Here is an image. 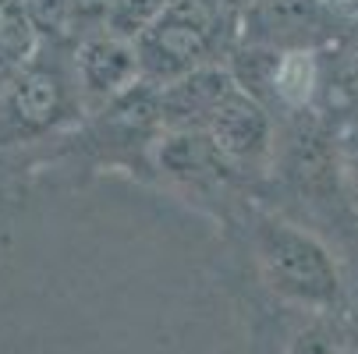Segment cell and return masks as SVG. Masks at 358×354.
I'll return each instance as SVG.
<instances>
[{
  "label": "cell",
  "instance_id": "1",
  "mask_svg": "<svg viewBox=\"0 0 358 354\" xmlns=\"http://www.w3.org/2000/svg\"><path fill=\"white\" fill-rule=\"evenodd\" d=\"M241 227L248 259L263 287L294 312L341 316L348 301V280L327 237L259 198H245L227 220Z\"/></svg>",
  "mask_w": 358,
  "mask_h": 354
},
{
  "label": "cell",
  "instance_id": "2",
  "mask_svg": "<svg viewBox=\"0 0 358 354\" xmlns=\"http://www.w3.org/2000/svg\"><path fill=\"white\" fill-rule=\"evenodd\" d=\"M85 103L75 75V39H43L0 92V145H39L75 131Z\"/></svg>",
  "mask_w": 358,
  "mask_h": 354
},
{
  "label": "cell",
  "instance_id": "3",
  "mask_svg": "<svg viewBox=\"0 0 358 354\" xmlns=\"http://www.w3.org/2000/svg\"><path fill=\"white\" fill-rule=\"evenodd\" d=\"M241 43V18L217 0H171L138 39L142 82L164 85L188 71L227 64Z\"/></svg>",
  "mask_w": 358,
  "mask_h": 354
},
{
  "label": "cell",
  "instance_id": "4",
  "mask_svg": "<svg viewBox=\"0 0 358 354\" xmlns=\"http://www.w3.org/2000/svg\"><path fill=\"white\" fill-rule=\"evenodd\" d=\"M149 181H160L167 191L195 202L199 209L220 213L224 220L252 198L206 128H164L149 149Z\"/></svg>",
  "mask_w": 358,
  "mask_h": 354
},
{
  "label": "cell",
  "instance_id": "5",
  "mask_svg": "<svg viewBox=\"0 0 358 354\" xmlns=\"http://www.w3.org/2000/svg\"><path fill=\"white\" fill-rule=\"evenodd\" d=\"M213 145L220 149V156L231 163V170L245 181V188L252 191V198L263 191L270 167H273V149H277V117L252 99L248 92H241L234 85V92L217 107V114L206 124Z\"/></svg>",
  "mask_w": 358,
  "mask_h": 354
},
{
  "label": "cell",
  "instance_id": "6",
  "mask_svg": "<svg viewBox=\"0 0 358 354\" xmlns=\"http://www.w3.org/2000/svg\"><path fill=\"white\" fill-rule=\"evenodd\" d=\"M351 22L327 0H252L241 15V43L270 50H323Z\"/></svg>",
  "mask_w": 358,
  "mask_h": 354
},
{
  "label": "cell",
  "instance_id": "7",
  "mask_svg": "<svg viewBox=\"0 0 358 354\" xmlns=\"http://www.w3.org/2000/svg\"><path fill=\"white\" fill-rule=\"evenodd\" d=\"M75 75L82 89L85 117L110 107L114 99L131 92L142 82V61L135 39H124L110 29H96L75 39Z\"/></svg>",
  "mask_w": 358,
  "mask_h": 354
},
{
  "label": "cell",
  "instance_id": "8",
  "mask_svg": "<svg viewBox=\"0 0 358 354\" xmlns=\"http://www.w3.org/2000/svg\"><path fill=\"white\" fill-rule=\"evenodd\" d=\"M234 92V75L227 64H210L188 71L174 82L157 85V103L164 128H206L217 107Z\"/></svg>",
  "mask_w": 358,
  "mask_h": 354
},
{
  "label": "cell",
  "instance_id": "9",
  "mask_svg": "<svg viewBox=\"0 0 358 354\" xmlns=\"http://www.w3.org/2000/svg\"><path fill=\"white\" fill-rule=\"evenodd\" d=\"M327 57V103L323 114L334 121H358V18L323 46Z\"/></svg>",
  "mask_w": 358,
  "mask_h": 354
},
{
  "label": "cell",
  "instance_id": "10",
  "mask_svg": "<svg viewBox=\"0 0 358 354\" xmlns=\"http://www.w3.org/2000/svg\"><path fill=\"white\" fill-rule=\"evenodd\" d=\"M284 354H348V319L327 312H301Z\"/></svg>",
  "mask_w": 358,
  "mask_h": 354
},
{
  "label": "cell",
  "instance_id": "11",
  "mask_svg": "<svg viewBox=\"0 0 358 354\" xmlns=\"http://www.w3.org/2000/svg\"><path fill=\"white\" fill-rule=\"evenodd\" d=\"M171 0H110V11L103 29L124 36V39H138L152 22L167 11Z\"/></svg>",
  "mask_w": 358,
  "mask_h": 354
},
{
  "label": "cell",
  "instance_id": "12",
  "mask_svg": "<svg viewBox=\"0 0 358 354\" xmlns=\"http://www.w3.org/2000/svg\"><path fill=\"white\" fill-rule=\"evenodd\" d=\"M110 0H71V39L103 29Z\"/></svg>",
  "mask_w": 358,
  "mask_h": 354
},
{
  "label": "cell",
  "instance_id": "13",
  "mask_svg": "<svg viewBox=\"0 0 358 354\" xmlns=\"http://www.w3.org/2000/svg\"><path fill=\"white\" fill-rule=\"evenodd\" d=\"M344 135V177H348V198L351 209L358 213V121H344L341 124Z\"/></svg>",
  "mask_w": 358,
  "mask_h": 354
},
{
  "label": "cell",
  "instance_id": "14",
  "mask_svg": "<svg viewBox=\"0 0 358 354\" xmlns=\"http://www.w3.org/2000/svg\"><path fill=\"white\" fill-rule=\"evenodd\" d=\"M327 4H330L341 18H348V22L358 18V0H327Z\"/></svg>",
  "mask_w": 358,
  "mask_h": 354
},
{
  "label": "cell",
  "instance_id": "15",
  "mask_svg": "<svg viewBox=\"0 0 358 354\" xmlns=\"http://www.w3.org/2000/svg\"><path fill=\"white\" fill-rule=\"evenodd\" d=\"M348 354H358V319H348Z\"/></svg>",
  "mask_w": 358,
  "mask_h": 354
},
{
  "label": "cell",
  "instance_id": "16",
  "mask_svg": "<svg viewBox=\"0 0 358 354\" xmlns=\"http://www.w3.org/2000/svg\"><path fill=\"white\" fill-rule=\"evenodd\" d=\"M217 4H224L231 15H238V18H241V15H245V8L252 4V0H217Z\"/></svg>",
  "mask_w": 358,
  "mask_h": 354
}]
</instances>
